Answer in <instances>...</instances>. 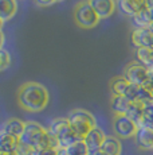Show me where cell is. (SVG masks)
<instances>
[{
  "instance_id": "obj_1",
  "label": "cell",
  "mask_w": 153,
  "mask_h": 155,
  "mask_svg": "<svg viewBox=\"0 0 153 155\" xmlns=\"http://www.w3.org/2000/svg\"><path fill=\"white\" fill-rule=\"evenodd\" d=\"M16 100L20 108L27 112H40L48 105L50 93L46 86L39 82L28 81L19 86L16 93Z\"/></svg>"
},
{
  "instance_id": "obj_2",
  "label": "cell",
  "mask_w": 153,
  "mask_h": 155,
  "mask_svg": "<svg viewBox=\"0 0 153 155\" xmlns=\"http://www.w3.org/2000/svg\"><path fill=\"white\" fill-rule=\"evenodd\" d=\"M19 140L24 144L31 146L36 151L45 150V148H55V150L59 148L57 138L52 136L47 131V128L40 126L36 121H27L24 124V130Z\"/></svg>"
},
{
  "instance_id": "obj_3",
  "label": "cell",
  "mask_w": 153,
  "mask_h": 155,
  "mask_svg": "<svg viewBox=\"0 0 153 155\" xmlns=\"http://www.w3.org/2000/svg\"><path fill=\"white\" fill-rule=\"evenodd\" d=\"M67 120H69L71 130L82 140L89 134L90 130L97 127V120L94 117V115L89 111H86V109H73L67 116Z\"/></svg>"
},
{
  "instance_id": "obj_4",
  "label": "cell",
  "mask_w": 153,
  "mask_h": 155,
  "mask_svg": "<svg viewBox=\"0 0 153 155\" xmlns=\"http://www.w3.org/2000/svg\"><path fill=\"white\" fill-rule=\"evenodd\" d=\"M99 18L87 0L79 2L74 8V22L81 28H93L99 23Z\"/></svg>"
},
{
  "instance_id": "obj_5",
  "label": "cell",
  "mask_w": 153,
  "mask_h": 155,
  "mask_svg": "<svg viewBox=\"0 0 153 155\" xmlns=\"http://www.w3.org/2000/svg\"><path fill=\"white\" fill-rule=\"evenodd\" d=\"M122 76L130 84L137 86H145L149 80V69L138 61H132L126 65Z\"/></svg>"
},
{
  "instance_id": "obj_6",
  "label": "cell",
  "mask_w": 153,
  "mask_h": 155,
  "mask_svg": "<svg viewBox=\"0 0 153 155\" xmlns=\"http://www.w3.org/2000/svg\"><path fill=\"white\" fill-rule=\"evenodd\" d=\"M113 130H114V132H116L117 138L129 139V138H134V136H136L138 126L134 121H132L128 116L120 115V116H114Z\"/></svg>"
},
{
  "instance_id": "obj_7",
  "label": "cell",
  "mask_w": 153,
  "mask_h": 155,
  "mask_svg": "<svg viewBox=\"0 0 153 155\" xmlns=\"http://www.w3.org/2000/svg\"><path fill=\"white\" fill-rule=\"evenodd\" d=\"M132 43L138 47H145V49H153V34L148 27L134 28L132 32Z\"/></svg>"
},
{
  "instance_id": "obj_8",
  "label": "cell",
  "mask_w": 153,
  "mask_h": 155,
  "mask_svg": "<svg viewBox=\"0 0 153 155\" xmlns=\"http://www.w3.org/2000/svg\"><path fill=\"white\" fill-rule=\"evenodd\" d=\"M99 19H108L116 11V0H87Z\"/></svg>"
},
{
  "instance_id": "obj_9",
  "label": "cell",
  "mask_w": 153,
  "mask_h": 155,
  "mask_svg": "<svg viewBox=\"0 0 153 155\" xmlns=\"http://www.w3.org/2000/svg\"><path fill=\"white\" fill-rule=\"evenodd\" d=\"M105 138H106L105 132L97 126L93 130H90L89 134L83 138V143L87 150H99L102 146V142L105 140Z\"/></svg>"
},
{
  "instance_id": "obj_10",
  "label": "cell",
  "mask_w": 153,
  "mask_h": 155,
  "mask_svg": "<svg viewBox=\"0 0 153 155\" xmlns=\"http://www.w3.org/2000/svg\"><path fill=\"white\" fill-rule=\"evenodd\" d=\"M137 147L141 150H153V131L145 127H138L136 132Z\"/></svg>"
},
{
  "instance_id": "obj_11",
  "label": "cell",
  "mask_w": 153,
  "mask_h": 155,
  "mask_svg": "<svg viewBox=\"0 0 153 155\" xmlns=\"http://www.w3.org/2000/svg\"><path fill=\"white\" fill-rule=\"evenodd\" d=\"M118 8L125 15L133 18L137 12H140L142 8H145V2H138V0H117Z\"/></svg>"
},
{
  "instance_id": "obj_12",
  "label": "cell",
  "mask_w": 153,
  "mask_h": 155,
  "mask_svg": "<svg viewBox=\"0 0 153 155\" xmlns=\"http://www.w3.org/2000/svg\"><path fill=\"white\" fill-rule=\"evenodd\" d=\"M24 121H22L20 119H16V117H11L8 120L4 121L2 127V131L4 134H8L11 136H15V138L19 139L23 134V130H24Z\"/></svg>"
},
{
  "instance_id": "obj_13",
  "label": "cell",
  "mask_w": 153,
  "mask_h": 155,
  "mask_svg": "<svg viewBox=\"0 0 153 155\" xmlns=\"http://www.w3.org/2000/svg\"><path fill=\"white\" fill-rule=\"evenodd\" d=\"M17 144H19V139L17 138L0 131V153L3 155L15 154Z\"/></svg>"
},
{
  "instance_id": "obj_14",
  "label": "cell",
  "mask_w": 153,
  "mask_h": 155,
  "mask_svg": "<svg viewBox=\"0 0 153 155\" xmlns=\"http://www.w3.org/2000/svg\"><path fill=\"white\" fill-rule=\"evenodd\" d=\"M132 84L125 78L123 76H117L114 78H111L110 81V91L116 96H125L128 94L129 89H130Z\"/></svg>"
},
{
  "instance_id": "obj_15",
  "label": "cell",
  "mask_w": 153,
  "mask_h": 155,
  "mask_svg": "<svg viewBox=\"0 0 153 155\" xmlns=\"http://www.w3.org/2000/svg\"><path fill=\"white\" fill-rule=\"evenodd\" d=\"M130 105H132V101L129 99H126L125 96H116V94L111 96L110 108L116 116L126 115V112H128V109L130 108Z\"/></svg>"
},
{
  "instance_id": "obj_16",
  "label": "cell",
  "mask_w": 153,
  "mask_h": 155,
  "mask_svg": "<svg viewBox=\"0 0 153 155\" xmlns=\"http://www.w3.org/2000/svg\"><path fill=\"white\" fill-rule=\"evenodd\" d=\"M101 151L105 153L106 155H121V151H122L121 142H120V139L117 138V136L109 135L105 138V140L102 142Z\"/></svg>"
},
{
  "instance_id": "obj_17",
  "label": "cell",
  "mask_w": 153,
  "mask_h": 155,
  "mask_svg": "<svg viewBox=\"0 0 153 155\" xmlns=\"http://www.w3.org/2000/svg\"><path fill=\"white\" fill-rule=\"evenodd\" d=\"M70 128L71 127H70L67 117H57V119H54V120L50 123L47 131H48L52 136H55L57 140H58V138H61V136L63 135L64 132H67Z\"/></svg>"
},
{
  "instance_id": "obj_18",
  "label": "cell",
  "mask_w": 153,
  "mask_h": 155,
  "mask_svg": "<svg viewBox=\"0 0 153 155\" xmlns=\"http://www.w3.org/2000/svg\"><path fill=\"white\" fill-rule=\"evenodd\" d=\"M17 12L16 0H0V19L3 22L11 20Z\"/></svg>"
},
{
  "instance_id": "obj_19",
  "label": "cell",
  "mask_w": 153,
  "mask_h": 155,
  "mask_svg": "<svg viewBox=\"0 0 153 155\" xmlns=\"http://www.w3.org/2000/svg\"><path fill=\"white\" fill-rule=\"evenodd\" d=\"M144 112H145V105L134 101V103H132L130 108L128 109L125 116H128L132 121H134L137 126H140L141 121H142V117H144Z\"/></svg>"
},
{
  "instance_id": "obj_20",
  "label": "cell",
  "mask_w": 153,
  "mask_h": 155,
  "mask_svg": "<svg viewBox=\"0 0 153 155\" xmlns=\"http://www.w3.org/2000/svg\"><path fill=\"white\" fill-rule=\"evenodd\" d=\"M132 20H133L136 28H142V27H148L153 19H152L149 8L145 7V8H142L140 12H137V15H134V16L132 18Z\"/></svg>"
},
{
  "instance_id": "obj_21",
  "label": "cell",
  "mask_w": 153,
  "mask_h": 155,
  "mask_svg": "<svg viewBox=\"0 0 153 155\" xmlns=\"http://www.w3.org/2000/svg\"><path fill=\"white\" fill-rule=\"evenodd\" d=\"M137 61L142 64L144 66L153 68V49H145V47H138L136 49Z\"/></svg>"
},
{
  "instance_id": "obj_22",
  "label": "cell",
  "mask_w": 153,
  "mask_h": 155,
  "mask_svg": "<svg viewBox=\"0 0 153 155\" xmlns=\"http://www.w3.org/2000/svg\"><path fill=\"white\" fill-rule=\"evenodd\" d=\"M66 150H67V154L69 155H86L87 154V148H86V146H85L83 140L74 143L73 146L67 147Z\"/></svg>"
},
{
  "instance_id": "obj_23",
  "label": "cell",
  "mask_w": 153,
  "mask_h": 155,
  "mask_svg": "<svg viewBox=\"0 0 153 155\" xmlns=\"http://www.w3.org/2000/svg\"><path fill=\"white\" fill-rule=\"evenodd\" d=\"M11 65V54L5 49L0 50V71L5 70Z\"/></svg>"
},
{
  "instance_id": "obj_24",
  "label": "cell",
  "mask_w": 153,
  "mask_h": 155,
  "mask_svg": "<svg viewBox=\"0 0 153 155\" xmlns=\"http://www.w3.org/2000/svg\"><path fill=\"white\" fill-rule=\"evenodd\" d=\"M35 151H36V150H35V148H32L31 146L24 144V143H22L19 140V144H17V147H16L15 154L16 155H34Z\"/></svg>"
},
{
  "instance_id": "obj_25",
  "label": "cell",
  "mask_w": 153,
  "mask_h": 155,
  "mask_svg": "<svg viewBox=\"0 0 153 155\" xmlns=\"http://www.w3.org/2000/svg\"><path fill=\"white\" fill-rule=\"evenodd\" d=\"M34 155H58V150H55V148H45V150L35 151Z\"/></svg>"
},
{
  "instance_id": "obj_26",
  "label": "cell",
  "mask_w": 153,
  "mask_h": 155,
  "mask_svg": "<svg viewBox=\"0 0 153 155\" xmlns=\"http://www.w3.org/2000/svg\"><path fill=\"white\" fill-rule=\"evenodd\" d=\"M39 7H50V5L55 4V0H35Z\"/></svg>"
},
{
  "instance_id": "obj_27",
  "label": "cell",
  "mask_w": 153,
  "mask_h": 155,
  "mask_svg": "<svg viewBox=\"0 0 153 155\" xmlns=\"http://www.w3.org/2000/svg\"><path fill=\"white\" fill-rule=\"evenodd\" d=\"M4 43H5V35H4V31L0 30V50L4 49Z\"/></svg>"
},
{
  "instance_id": "obj_28",
  "label": "cell",
  "mask_w": 153,
  "mask_h": 155,
  "mask_svg": "<svg viewBox=\"0 0 153 155\" xmlns=\"http://www.w3.org/2000/svg\"><path fill=\"white\" fill-rule=\"evenodd\" d=\"M86 155H106V154L102 153L101 148H99V150H87V154Z\"/></svg>"
},
{
  "instance_id": "obj_29",
  "label": "cell",
  "mask_w": 153,
  "mask_h": 155,
  "mask_svg": "<svg viewBox=\"0 0 153 155\" xmlns=\"http://www.w3.org/2000/svg\"><path fill=\"white\" fill-rule=\"evenodd\" d=\"M145 5L148 8H152L153 7V0H145Z\"/></svg>"
},
{
  "instance_id": "obj_30",
  "label": "cell",
  "mask_w": 153,
  "mask_h": 155,
  "mask_svg": "<svg viewBox=\"0 0 153 155\" xmlns=\"http://www.w3.org/2000/svg\"><path fill=\"white\" fill-rule=\"evenodd\" d=\"M148 28H149V30H151V31H152V34H153V20H152V22H151V25H149V26H148Z\"/></svg>"
},
{
  "instance_id": "obj_31",
  "label": "cell",
  "mask_w": 153,
  "mask_h": 155,
  "mask_svg": "<svg viewBox=\"0 0 153 155\" xmlns=\"http://www.w3.org/2000/svg\"><path fill=\"white\" fill-rule=\"evenodd\" d=\"M3 25H4V22H3V20H2V19H0V30H2V28H3Z\"/></svg>"
},
{
  "instance_id": "obj_32",
  "label": "cell",
  "mask_w": 153,
  "mask_h": 155,
  "mask_svg": "<svg viewBox=\"0 0 153 155\" xmlns=\"http://www.w3.org/2000/svg\"><path fill=\"white\" fill-rule=\"evenodd\" d=\"M149 11H151V15H152V19H153V7L149 8Z\"/></svg>"
},
{
  "instance_id": "obj_33",
  "label": "cell",
  "mask_w": 153,
  "mask_h": 155,
  "mask_svg": "<svg viewBox=\"0 0 153 155\" xmlns=\"http://www.w3.org/2000/svg\"><path fill=\"white\" fill-rule=\"evenodd\" d=\"M59 2H63V0H55V3H59Z\"/></svg>"
},
{
  "instance_id": "obj_34",
  "label": "cell",
  "mask_w": 153,
  "mask_h": 155,
  "mask_svg": "<svg viewBox=\"0 0 153 155\" xmlns=\"http://www.w3.org/2000/svg\"><path fill=\"white\" fill-rule=\"evenodd\" d=\"M138 2H145V0H138Z\"/></svg>"
},
{
  "instance_id": "obj_35",
  "label": "cell",
  "mask_w": 153,
  "mask_h": 155,
  "mask_svg": "<svg viewBox=\"0 0 153 155\" xmlns=\"http://www.w3.org/2000/svg\"><path fill=\"white\" fill-rule=\"evenodd\" d=\"M10 155H16V154H10Z\"/></svg>"
},
{
  "instance_id": "obj_36",
  "label": "cell",
  "mask_w": 153,
  "mask_h": 155,
  "mask_svg": "<svg viewBox=\"0 0 153 155\" xmlns=\"http://www.w3.org/2000/svg\"><path fill=\"white\" fill-rule=\"evenodd\" d=\"M0 155H3V154H2V153H0Z\"/></svg>"
}]
</instances>
